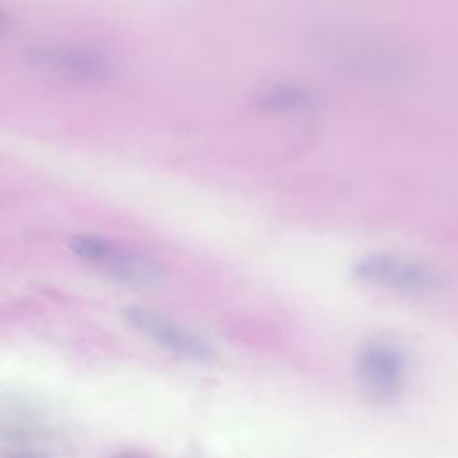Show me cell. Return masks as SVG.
<instances>
[{
  "mask_svg": "<svg viewBox=\"0 0 458 458\" xmlns=\"http://www.w3.org/2000/svg\"><path fill=\"white\" fill-rule=\"evenodd\" d=\"M411 356L392 338H372L354 356V376L363 394L381 404L399 401L411 381Z\"/></svg>",
  "mask_w": 458,
  "mask_h": 458,
  "instance_id": "obj_1",
  "label": "cell"
},
{
  "mask_svg": "<svg viewBox=\"0 0 458 458\" xmlns=\"http://www.w3.org/2000/svg\"><path fill=\"white\" fill-rule=\"evenodd\" d=\"M356 281L403 295H424L440 286V274L426 261L399 252H370L352 263Z\"/></svg>",
  "mask_w": 458,
  "mask_h": 458,
  "instance_id": "obj_2",
  "label": "cell"
},
{
  "mask_svg": "<svg viewBox=\"0 0 458 458\" xmlns=\"http://www.w3.org/2000/svg\"><path fill=\"white\" fill-rule=\"evenodd\" d=\"M70 250L82 261L98 267L113 279L132 286H156L165 272L145 254L120 247L106 238L93 234H75L68 240Z\"/></svg>",
  "mask_w": 458,
  "mask_h": 458,
  "instance_id": "obj_3",
  "label": "cell"
},
{
  "mask_svg": "<svg viewBox=\"0 0 458 458\" xmlns=\"http://www.w3.org/2000/svg\"><path fill=\"white\" fill-rule=\"evenodd\" d=\"M123 318L140 335L168 354L195 363H209L216 352L213 345L182 322L147 306L123 308Z\"/></svg>",
  "mask_w": 458,
  "mask_h": 458,
  "instance_id": "obj_4",
  "label": "cell"
},
{
  "mask_svg": "<svg viewBox=\"0 0 458 458\" xmlns=\"http://www.w3.org/2000/svg\"><path fill=\"white\" fill-rule=\"evenodd\" d=\"M34 70L75 82H98L113 73V59L91 47L70 43H41L27 52Z\"/></svg>",
  "mask_w": 458,
  "mask_h": 458,
  "instance_id": "obj_5",
  "label": "cell"
},
{
  "mask_svg": "<svg viewBox=\"0 0 458 458\" xmlns=\"http://www.w3.org/2000/svg\"><path fill=\"white\" fill-rule=\"evenodd\" d=\"M351 66L367 79L395 84L406 81L413 72V61L408 54L392 47H367L351 57Z\"/></svg>",
  "mask_w": 458,
  "mask_h": 458,
  "instance_id": "obj_6",
  "label": "cell"
},
{
  "mask_svg": "<svg viewBox=\"0 0 458 458\" xmlns=\"http://www.w3.org/2000/svg\"><path fill=\"white\" fill-rule=\"evenodd\" d=\"M318 93L299 84H277L267 89L259 98V107L272 113L297 114L313 111L318 106Z\"/></svg>",
  "mask_w": 458,
  "mask_h": 458,
  "instance_id": "obj_7",
  "label": "cell"
},
{
  "mask_svg": "<svg viewBox=\"0 0 458 458\" xmlns=\"http://www.w3.org/2000/svg\"><path fill=\"white\" fill-rule=\"evenodd\" d=\"M113 458H147V456L141 454V453H136V451H125V453H120V454H116Z\"/></svg>",
  "mask_w": 458,
  "mask_h": 458,
  "instance_id": "obj_8",
  "label": "cell"
},
{
  "mask_svg": "<svg viewBox=\"0 0 458 458\" xmlns=\"http://www.w3.org/2000/svg\"><path fill=\"white\" fill-rule=\"evenodd\" d=\"M16 458H32V456H16Z\"/></svg>",
  "mask_w": 458,
  "mask_h": 458,
  "instance_id": "obj_9",
  "label": "cell"
}]
</instances>
